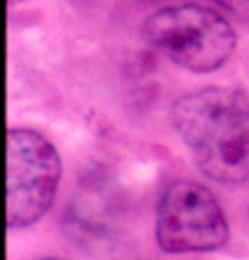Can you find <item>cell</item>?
<instances>
[{
	"mask_svg": "<svg viewBox=\"0 0 249 260\" xmlns=\"http://www.w3.org/2000/svg\"><path fill=\"white\" fill-rule=\"evenodd\" d=\"M155 236L166 253H204L224 247L230 227L211 190L201 183L180 180L160 198Z\"/></svg>",
	"mask_w": 249,
	"mask_h": 260,
	"instance_id": "277c9868",
	"label": "cell"
},
{
	"mask_svg": "<svg viewBox=\"0 0 249 260\" xmlns=\"http://www.w3.org/2000/svg\"><path fill=\"white\" fill-rule=\"evenodd\" d=\"M172 123L199 169L213 181H249V96L233 87H208L175 101Z\"/></svg>",
	"mask_w": 249,
	"mask_h": 260,
	"instance_id": "6da1fadb",
	"label": "cell"
},
{
	"mask_svg": "<svg viewBox=\"0 0 249 260\" xmlns=\"http://www.w3.org/2000/svg\"><path fill=\"white\" fill-rule=\"evenodd\" d=\"M61 180V160L55 146L29 128L8 131L9 229L35 224L52 206Z\"/></svg>",
	"mask_w": 249,
	"mask_h": 260,
	"instance_id": "3957f363",
	"label": "cell"
},
{
	"mask_svg": "<svg viewBox=\"0 0 249 260\" xmlns=\"http://www.w3.org/2000/svg\"><path fill=\"white\" fill-rule=\"evenodd\" d=\"M143 35L172 62L195 73L221 69L237 46L236 30L224 15L192 3L157 11L145 21Z\"/></svg>",
	"mask_w": 249,
	"mask_h": 260,
	"instance_id": "7a4b0ae2",
	"label": "cell"
},
{
	"mask_svg": "<svg viewBox=\"0 0 249 260\" xmlns=\"http://www.w3.org/2000/svg\"><path fill=\"white\" fill-rule=\"evenodd\" d=\"M237 18L249 21V0H213Z\"/></svg>",
	"mask_w": 249,
	"mask_h": 260,
	"instance_id": "5b68a950",
	"label": "cell"
},
{
	"mask_svg": "<svg viewBox=\"0 0 249 260\" xmlns=\"http://www.w3.org/2000/svg\"><path fill=\"white\" fill-rule=\"evenodd\" d=\"M40 260H61V259H55V257H46V259H40Z\"/></svg>",
	"mask_w": 249,
	"mask_h": 260,
	"instance_id": "52a82bcc",
	"label": "cell"
},
{
	"mask_svg": "<svg viewBox=\"0 0 249 260\" xmlns=\"http://www.w3.org/2000/svg\"><path fill=\"white\" fill-rule=\"evenodd\" d=\"M20 2H23V0H8L9 5H15V3H20Z\"/></svg>",
	"mask_w": 249,
	"mask_h": 260,
	"instance_id": "8992f818",
	"label": "cell"
}]
</instances>
